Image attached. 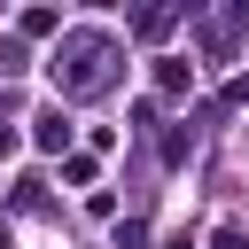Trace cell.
<instances>
[{
    "instance_id": "1",
    "label": "cell",
    "mask_w": 249,
    "mask_h": 249,
    "mask_svg": "<svg viewBox=\"0 0 249 249\" xmlns=\"http://www.w3.org/2000/svg\"><path fill=\"white\" fill-rule=\"evenodd\" d=\"M101 62H109V47H101V39H78V47H70V86H93Z\"/></svg>"
}]
</instances>
